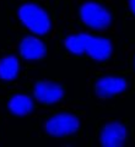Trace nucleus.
<instances>
[{
	"mask_svg": "<svg viewBox=\"0 0 135 147\" xmlns=\"http://www.w3.org/2000/svg\"><path fill=\"white\" fill-rule=\"evenodd\" d=\"M18 17L31 32L45 34L50 30V18L43 9L36 4H25L18 10Z\"/></svg>",
	"mask_w": 135,
	"mask_h": 147,
	"instance_id": "f257e3e1",
	"label": "nucleus"
},
{
	"mask_svg": "<svg viewBox=\"0 0 135 147\" xmlns=\"http://www.w3.org/2000/svg\"><path fill=\"white\" fill-rule=\"evenodd\" d=\"M80 15L87 26L96 30H103L111 24V13L106 7L97 3H85L81 6Z\"/></svg>",
	"mask_w": 135,
	"mask_h": 147,
	"instance_id": "f03ea898",
	"label": "nucleus"
},
{
	"mask_svg": "<svg viewBox=\"0 0 135 147\" xmlns=\"http://www.w3.org/2000/svg\"><path fill=\"white\" fill-rule=\"evenodd\" d=\"M79 126H80V121L76 117L68 113H62L49 119L45 124V130L49 135L59 137L74 134Z\"/></svg>",
	"mask_w": 135,
	"mask_h": 147,
	"instance_id": "7ed1b4c3",
	"label": "nucleus"
},
{
	"mask_svg": "<svg viewBox=\"0 0 135 147\" xmlns=\"http://www.w3.org/2000/svg\"><path fill=\"white\" fill-rule=\"evenodd\" d=\"M83 39V48L85 53H87L91 58L96 60H106L109 58L112 53V44L108 39L94 37L87 33H81Z\"/></svg>",
	"mask_w": 135,
	"mask_h": 147,
	"instance_id": "20e7f679",
	"label": "nucleus"
},
{
	"mask_svg": "<svg viewBox=\"0 0 135 147\" xmlns=\"http://www.w3.org/2000/svg\"><path fill=\"white\" fill-rule=\"evenodd\" d=\"M127 130L118 121L109 123L104 126L101 134V142L104 147H120L124 145Z\"/></svg>",
	"mask_w": 135,
	"mask_h": 147,
	"instance_id": "39448f33",
	"label": "nucleus"
},
{
	"mask_svg": "<svg viewBox=\"0 0 135 147\" xmlns=\"http://www.w3.org/2000/svg\"><path fill=\"white\" fill-rule=\"evenodd\" d=\"M64 91L59 85L50 81H42L35 86V97L41 103L53 104L63 98Z\"/></svg>",
	"mask_w": 135,
	"mask_h": 147,
	"instance_id": "423d86ee",
	"label": "nucleus"
},
{
	"mask_svg": "<svg viewBox=\"0 0 135 147\" xmlns=\"http://www.w3.org/2000/svg\"><path fill=\"white\" fill-rule=\"evenodd\" d=\"M20 53L27 60H38L45 55L47 49L41 39L30 36L22 39L20 44Z\"/></svg>",
	"mask_w": 135,
	"mask_h": 147,
	"instance_id": "0eeeda50",
	"label": "nucleus"
},
{
	"mask_svg": "<svg viewBox=\"0 0 135 147\" xmlns=\"http://www.w3.org/2000/svg\"><path fill=\"white\" fill-rule=\"evenodd\" d=\"M127 88V82L120 77H103L97 81L96 90L101 97H109V96L118 94Z\"/></svg>",
	"mask_w": 135,
	"mask_h": 147,
	"instance_id": "6e6552de",
	"label": "nucleus"
},
{
	"mask_svg": "<svg viewBox=\"0 0 135 147\" xmlns=\"http://www.w3.org/2000/svg\"><path fill=\"white\" fill-rule=\"evenodd\" d=\"M9 109L15 115L24 117L26 114L31 113V110L33 109V102L28 96L16 94L9 100Z\"/></svg>",
	"mask_w": 135,
	"mask_h": 147,
	"instance_id": "1a4fd4ad",
	"label": "nucleus"
},
{
	"mask_svg": "<svg viewBox=\"0 0 135 147\" xmlns=\"http://www.w3.org/2000/svg\"><path fill=\"white\" fill-rule=\"evenodd\" d=\"M20 64L16 57H6L0 60V79L5 81H11L16 79Z\"/></svg>",
	"mask_w": 135,
	"mask_h": 147,
	"instance_id": "9d476101",
	"label": "nucleus"
},
{
	"mask_svg": "<svg viewBox=\"0 0 135 147\" xmlns=\"http://www.w3.org/2000/svg\"><path fill=\"white\" fill-rule=\"evenodd\" d=\"M65 47L68 48L69 52H71L75 55H81L85 53V48H83V39L82 34H75L70 36L65 39Z\"/></svg>",
	"mask_w": 135,
	"mask_h": 147,
	"instance_id": "9b49d317",
	"label": "nucleus"
},
{
	"mask_svg": "<svg viewBox=\"0 0 135 147\" xmlns=\"http://www.w3.org/2000/svg\"><path fill=\"white\" fill-rule=\"evenodd\" d=\"M130 7H132V11L135 13V0H130Z\"/></svg>",
	"mask_w": 135,
	"mask_h": 147,
	"instance_id": "f8f14e48",
	"label": "nucleus"
}]
</instances>
